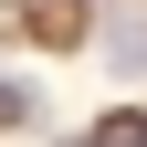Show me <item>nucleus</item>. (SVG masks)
Masks as SVG:
<instances>
[{
    "label": "nucleus",
    "instance_id": "1",
    "mask_svg": "<svg viewBox=\"0 0 147 147\" xmlns=\"http://www.w3.org/2000/svg\"><path fill=\"white\" fill-rule=\"evenodd\" d=\"M95 21H105V0H11L0 42L21 63H63V53H95Z\"/></svg>",
    "mask_w": 147,
    "mask_h": 147
},
{
    "label": "nucleus",
    "instance_id": "2",
    "mask_svg": "<svg viewBox=\"0 0 147 147\" xmlns=\"http://www.w3.org/2000/svg\"><path fill=\"white\" fill-rule=\"evenodd\" d=\"M95 74L116 95H147V0H105L95 21Z\"/></svg>",
    "mask_w": 147,
    "mask_h": 147
},
{
    "label": "nucleus",
    "instance_id": "3",
    "mask_svg": "<svg viewBox=\"0 0 147 147\" xmlns=\"http://www.w3.org/2000/svg\"><path fill=\"white\" fill-rule=\"evenodd\" d=\"M42 137H53V84L11 53L0 63V147H42Z\"/></svg>",
    "mask_w": 147,
    "mask_h": 147
},
{
    "label": "nucleus",
    "instance_id": "4",
    "mask_svg": "<svg viewBox=\"0 0 147 147\" xmlns=\"http://www.w3.org/2000/svg\"><path fill=\"white\" fill-rule=\"evenodd\" d=\"M84 137H95V147H147V95H116Z\"/></svg>",
    "mask_w": 147,
    "mask_h": 147
},
{
    "label": "nucleus",
    "instance_id": "5",
    "mask_svg": "<svg viewBox=\"0 0 147 147\" xmlns=\"http://www.w3.org/2000/svg\"><path fill=\"white\" fill-rule=\"evenodd\" d=\"M42 147H95V137H84V126H53V137H42Z\"/></svg>",
    "mask_w": 147,
    "mask_h": 147
}]
</instances>
